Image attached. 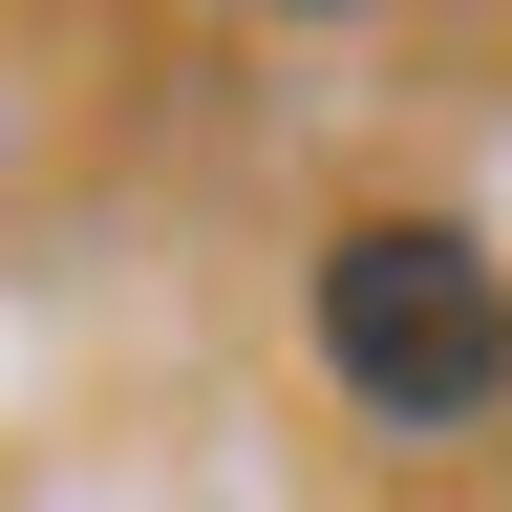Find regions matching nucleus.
<instances>
[{"instance_id": "1", "label": "nucleus", "mask_w": 512, "mask_h": 512, "mask_svg": "<svg viewBox=\"0 0 512 512\" xmlns=\"http://www.w3.org/2000/svg\"><path fill=\"white\" fill-rule=\"evenodd\" d=\"M299 320H320V363H342L384 427H491V406H512V278H491L448 214H363V235H320Z\"/></svg>"}]
</instances>
